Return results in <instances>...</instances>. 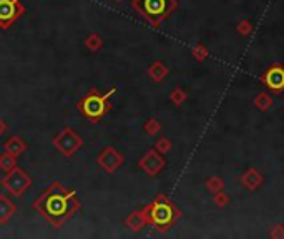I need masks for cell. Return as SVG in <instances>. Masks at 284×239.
Masks as SVG:
<instances>
[{
  "label": "cell",
  "mask_w": 284,
  "mask_h": 239,
  "mask_svg": "<svg viewBox=\"0 0 284 239\" xmlns=\"http://www.w3.org/2000/svg\"><path fill=\"white\" fill-rule=\"evenodd\" d=\"M24 14L25 7L20 0H0V29H10Z\"/></svg>",
  "instance_id": "7"
},
{
  "label": "cell",
  "mask_w": 284,
  "mask_h": 239,
  "mask_svg": "<svg viewBox=\"0 0 284 239\" xmlns=\"http://www.w3.org/2000/svg\"><path fill=\"white\" fill-rule=\"evenodd\" d=\"M161 130V125L160 121H157L155 118H150L147 123H145V133H148V135H157V133Z\"/></svg>",
  "instance_id": "17"
},
{
  "label": "cell",
  "mask_w": 284,
  "mask_h": 239,
  "mask_svg": "<svg viewBox=\"0 0 284 239\" xmlns=\"http://www.w3.org/2000/svg\"><path fill=\"white\" fill-rule=\"evenodd\" d=\"M143 213L147 216L148 223L153 224L158 231H166L178 218L176 208L163 196V194H160L152 204H148V206L143 209Z\"/></svg>",
  "instance_id": "3"
},
{
  "label": "cell",
  "mask_w": 284,
  "mask_h": 239,
  "mask_svg": "<svg viewBox=\"0 0 284 239\" xmlns=\"http://www.w3.org/2000/svg\"><path fill=\"white\" fill-rule=\"evenodd\" d=\"M138 166H140L147 175L155 176V175H158L160 170L165 166V161L155 149H152V151H148L140 161H138Z\"/></svg>",
  "instance_id": "9"
},
{
  "label": "cell",
  "mask_w": 284,
  "mask_h": 239,
  "mask_svg": "<svg viewBox=\"0 0 284 239\" xmlns=\"http://www.w3.org/2000/svg\"><path fill=\"white\" fill-rule=\"evenodd\" d=\"M32 206L55 229H60L66 221L82 211V203L77 196V191L66 188L62 181H53L33 201Z\"/></svg>",
  "instance_id": "1"
},
{
  "label": "cell",
  "mask_w": 284,
  "mask_h": 239,
  "mask_svg": "<svg viewBox=\"0 0 284 239\" xmlns=\"http://www.w3.org/2000/svg\"><path fill=\"white\" fill-rule=\"evenodd\" d=\"M170 146H171V144H170L168 140H166V138H160V140L157 141V149L160 153H166L170 149Z\"/></svg>",
  "instance_id": "18"
},
{
  "label": "cell",
  "mask_w": 284,
  "mask_h": 239,
  "mask_svg": "<svg viewBox=\"0 0 284 239\" xmlns=\"http://www.w3.org/2000/svg\"><path fill=\"white\" fill-rule=\"evenodd\" d=\"M4 149L14 156H20L24 154L27 149H29V144H27L20 136H10L7 141L4 143Z\"/></svg>",
  "instance_id": "12"
},
{
  "label": "cell",
  "mask_w": 284,
  "mask_h": 239,
  "mask_svg": "<svg viewBox=\"0 0 284 239\" xmlns=\"http://www.w3.org/2000/svg\"><path fill=\"white\" fill-rule=\"evenodd\" d=\"M15 166H17V156H14V154H10L7 151L4 154H0V170H4L5 173H7V171L15 168Z\"/></svg>",
  "instance_id": "16"
},
{
  "label": "cell",
  "mask_w": 284,
  "mask_h": 239,
  "mask_svg": "<svg viewBox=\"0 0 284 239\" xmlns=\"http://www.w3.org/2000/svg\"><path fill=\"white\" fill-rule=\"evenodd\" d=\"M186 98V95H185V92L183 90H180V88H176V90L171 93V100H173V102L176 103V105H180L183 100Z\"/></svg>",
  "instance_id": "19"
},
{
  "label": "cell",
  "mask_w": 284,
  "mask_h": 239,
  "mask_svg": "<svg viewBox=\"0 0 284 239\" xmlns=\"http://www.w3.org/2000/svg\"><path fill=\"white\" fill-rule=\"evenodd\" d=\"M264 83L271 90H282L284 88V68L281 66H274L268 73L264 75Z\"/></svg>",
  "instance_id": "11"
},
{
  "label": "cell",
  "mask_w": 284,
  "mask_h": 239,
  "mask_svg": "<svg viewBox=\"0 0 284 239\" xmlns=\"http://www.w3.org/2000/svg\"><path fill=\"white\" fill-rule=\"evenodd\" d=\"M15 214H17L15 203L7 194H0V224H7Z\"/></svg>",
  "instance_id": "10"
},
{
  "label": "cell",
  "mask_w": 284,
  "mask_h": 239,
  "mask_svg": "<svg viewBox=\"0 0 284 239\" xmlns=\"http://www.w3.org/2000/svg\"><path fill=\"white\" fill-rule=\"evenodd\" d=\"M133 7L153 27H158L175 7V0H133Z\"/></svg>",
  "instance_id": "4"
},
{
  "label": "cell",
  "mask_w": 284,
  "mask_h": 239,
  "mask_svg": "<svg viewBox=\"0 0 284 239\" xmlns=\"http://www.w3.org/2000/svg\"><path fill=\"white\" fill-rule=\"evenodd\" d=\"M148 75L152 76V80H155V82H161L166 75H168V68H166V66H165L163 63L155 62V63L148 68Z\"/></svg>",
  "instance_id": "15"
},
{
  "label": "cell",
  "mask_w": 284,
  "mask_h": 239,
  "mask_svg": "<svg viewBox=\"0 0 284 239\" xmlns=\"http://www.w3.org/2000/svg\"><path fill=\"white\" fill-rule=\"evenodd\" d=\"M105 45V42H103V38L100 33L97 32H93L90 33L87 38H85V48L87 50H90V52H98V50H102Z\"/></svg>",
  "instance_id": "14"
},
{
  "label": "cell",
  "mask_w": 284,
  "mask_h": 239,
  "mask_svg": "<svg viewBox=\"0 0 284 239\" xmlns=\"http://www.w3.org/2000/svg\"><path fill=\"white\" fill-rule=\"evenodd\" d=\"M0 185L7 190V193L12 194V196H22V194L33 185V180L25 170L15 166V168L7 171V175L0 180Z\"/></svg>",
  "instance_id": "5"
},
{
  "label": "cell",
  "mask_w": 284,
  "mask_h": 239,
  "mask_svg": "<svg viewBox=\"0 0 284 239\" xmlns=\"http://www.w3.org/2000/svg\"><path fill=\"white\" fill-rule=\"evenodd\" d=\"M125 156L121 153H118L113 146H107L103 148L102 151L98 153L97 156V163L100 168H103L108 175H113L116 170L123 165Z\"/></svg>",
  "instance_id": "8"
},
{
  "label": "cell",
  "mask_w": 284,
  "mask_h": 239,
  "mask_svg": "<svg viewBox=\"0 0 284 239\" xmlns=\"http://www.w3.org/2000/svg\"><path fill=\"white\" fill-rule=\"evenodd\" d=\"M52 144L63 154V156L72 158L83 146V140H82V136L79 135V133L74 130V128L66 126L53 136Z\"/></svg>",
  "instance_id": "6"
},
{
  "label": "cell",
  "mask_w": 284,
  "mask_h": 239,
  "mask_svg": "<svg viewBox=\"0 0 284 239\" xmlns=\"http://www.w3.org/2000/svg\"><path fill=\"white\" fill-rule=\"evenodd\" d=\"M116 93V88H110L107 93H100L97 88H92L87 95H83L79 103H77V108L79 112L88 118L93 123H98L100 120L107 115L111 110V102L110 98Z\"/></svg>",
  "instance_id": "2"
},
{
  "label": "cell",
  "mask_w": 284,
  "mask_h": 239,
  "mask_svg": "<svg viewBox=\"0 0 284 239\" xmlns=\"http://www.w3.org/2000/svg\"><path fill=\"white\" fill-rule=\"evenodd\" d=\"M7 121H5L4 118H2V116H0V136H2V135H5V131H7Z\"/></svg>",
  "instance_id": "20"
},
{
  "label": "cell",
  "mask_w": 284,
  "mask_h": 239,
  "mask_svg": "<svg viewBox=\"0 0 284 239\" xmlns=\"http://www.w3.org/2000/svg\"><path fill=\"white\" fill-rule=\"evenodd\" d=\"M118 2H121V0H118Z\"/></svg>",
  "instance_id": "21"
},
{
  "label": "cell",
  "mask_w": 284,
  "mask_h": 239,
  "mask_svg": "<svg viewBox=\"0 0 284 239\" xmlns=\"http://www.w3.org/2000/svg\"><path fill=\"white\" fill-rule=\"evenodd\" d=\"M147 223L148 221H147V216H145L143 211H133V213L128 214V218L125 219L126 227L133 232H140Z\"/></svg>",
  "instance_id": "13"
}]
</instances>
